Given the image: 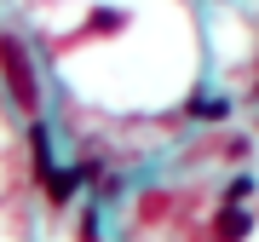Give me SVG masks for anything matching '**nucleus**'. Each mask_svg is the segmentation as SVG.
<instances>
[{
  "instance_id": "1",
  "label": "nucleus",
  "mask_w": 259,
  "mask_h": 242,
  "mask_svg": "<svg viewBox=\"0 0 259 242\" xmlns=\"http://www.w3.org/2000/svg\"><path fill=\"white\" fill-rule=\"evenodd\" d=\"M0 75H6L12 104H23V110H35V104H40L35 69H29V52H23V41H12V35H0Z\"/></svg>"
},
{
  "instance_id": "4",
  "label": "nucleus",
  "mask_w": 259,
  "mask_h": 242,
  "mask_svg": "<svg viewBox=\"0 0 259 242\" xmlns=\"http://www.w3.org/2000/svg\"><path fill=\"white\" fill-rule=\"evenodd\" d=\"M253 196V179H236V185H225V202H248Z\"/></svg>"
},
{
  "instance_id": "2",
  "label": "nucleus",
  "mask_w": 259,
  "mask_h": 242,
  "mask_svg": "<svg viewBox=\"0 0 259 242\" xmlns=\"http://www.w3.org/2000/svg\"><path fill=\"white\" fill-rule=\"evenodd\" d=\"M75 185H81V173H75V168H52V173H40V190H47L52 202H69Z\"/></svg>"
},
{
  "instance_id": "5",
  "label": "nucleus",
  "mask_w": 259,
  "mask_h": 242,
  "mask_svg": "<svg viewBox=\"0 0 259 242\" xmlns=\"http://www.w3.org/2000/svg\"><path fill=\"white\" fill-rule=\"evenodd\" d=\"M225 110H231L225 98H202V104H196V115H207V121H213V115H225Z\"/></svg>"
},
{
  "instance_id": "3",
  "label": "nucleus",
  "mask_w": 259,
  "mask_h": 242,
  "mask_svg": "<svg viewBox=\"0 0 259 242\" xmlns=\"http://www.w3.org/2000/svg\"><path fill=\"white\" fill-rule=\"evenodd\" d=\"M248 231H253V219L242 214L236 202H225V214H219V236H225V242H242V236H248Z\"/></svg>"
}]
</instances>
